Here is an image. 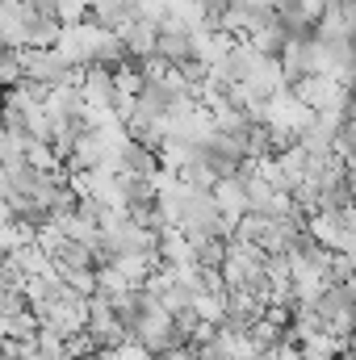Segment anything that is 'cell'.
I'll return each mask as SVG.
<instances>
[{
    "label": "cell",
    "instance_id": "52a82bcc",
    "mask_svg": "<svg viewBox=\"0 0 356 360\" xmlns=\"http://www.w3.org/2000/svg\"><path fill=\"white\" fill-rule=\"evenodd\" d=\"M193 310H197V319H205V323H227V293L201 289V293L193 297Z\"/></svg>",
    "mask_w": 356,
    "mask_h": 360
},
{
    "label": "cell",
    "instance_id": "9c48e42d",
    "mask_svg": "<svg viewBox=\"0 0 356 360\" xmlns=\"http://www.w3.org/2000/svg\"><path fill=\"white\" fill-rule=\"evenodd\" d=\"M55 17H59L63 25L84 21V17H89V0H55Z\"/></svg>",
    "mask_w": 356,
    "mask_h": 360
},
{
    "label": "cell",
    "instance_id": "7a4b0ae2",
    "mask_svg": "<svg viewBox=\"0 0 356 360\" xmlns=\"http://www.w3.org/2000/svg\"><path fill=\"white\" fill-rule=\"evenodd\" d=\"M314 314H319V327H323V331H331V335H340V340H352L356 335V306L340 285H327V289L319 293Z\"/></svg>",
    "mask_w": 356,
    "mask_h": 360
},
{
    "label": "cell",
    "instance_id": "ba28073f",
    "mask_svg": "<svg viewBox=\"0 0 356 360\" xmlns=\"http://www.w3.org/2000/svg\"><path fill=\"white\" fill-rule=\"evenodd\" d=\"M55 272H59V281H63V285H72L76 293H84V297H92V293H96V269H72V264H55Z\"/></svg>",
    "mask_w": 356,
    "mask_h": 360
},
{
    "label": "cell",
    "instance_id": "8fae6325",
    "mask_svg": "<svg viewBox=\"0 0 356 360\" xmlns=\"http://www.w3.org/2000/svg\"><path fill=\"white\" fill-rule=\"evenodd\" d=\"M0 101H4V84H0Z\"/></svg>",
    "mask_w": 356,
    "mask_h": 360
},
{
    "label": "cell",
    "instance_id": "6da1fadb",
    "mask_svg": "<svg viewBox=\"0 0 356 360\" xmlns=\"http://www.w3.org/2000/svg\"><path fill=\"white\" fill-rule=\"evenodd\" d=\"M105 25H96L92 17H84V21H72V25H63L59 30V55L72 63V68H89V63H96V51H101V42H105Z\"/></svg>",
    "mask_w": 356,
    "mask_h": 360
},
{
    "label": "cell",
    "instance_id": "3957f363",
    "mask_svg": "<svg viewBox=\"0 0 356 360\" xmlns=\"http://www.w3.org/2000/svg\"><path fill=\"white\" fill-rule=\"evenodd\" d=\"M289 89L298 92L314 113H331V109H344V101H348V92L340 80H331V76H302L298 84H289Z\"/></svg>",
    "mask_w": 356,
    "mask_h": 360
},
{
    "label": "cell",
    "instance_id": "30bf717a",
    "mask_svg": "<svg viewBox=\"0 0 356 360\" xmlns=\"http://www.w3.org/2000/svg\"><path fill=\"white\" fill-rule=\"evenodd\" d=\"M331 4H336V0H302V8H306L314 21H319V17H323V8H331Z\"/></svg>",
    "mask_w": 356,
    "mask_h": 360
},
{
    "label": "cell",
    "instance_id": "277c9868",
    "mask_svg": "<svg viewBox=\"0 0 356 360\" xmlns=\"http://www.w3.org/2000/svg\"><path fill=\"white\" fill-rule=\"evenodd\" d=\"M155 38H160V25L155 21H147V17H130V25L122 30V46H126V55L130 59H147V55H155Z\"/></svg>",
    "mask_w": 356,
    "mask_h": 360
},
{
    "label": "cell",
    "instance_id": "8992f818",
    "mask_svg": "<svg viewBox=\"0 0 356 360\" xmlns=\"http://www.w3.org/2000/svg\"><path fill=\"white\" fill-rule=\"evenodd\" d=\"M160 260H164L168 269L197 264V256H193V243H189V235H184L180 226H160Z\"/></svg>",
    "mask_w": 356,
    "mask_h": 360
},
{
    "label": "cell",
    "instance_id": "5b68a950",
    "mask_svg": "<svg viewBox=\"0 0 356 360\" xmlns=\"http://www.w3.org/2000/svg\"><path fill=\"white\" fill-rule=\"evenodd\" d=\"M214 197H218V205H222V214H227V222H231V231H235V222L252 210V201H248V188H243V180L239 176H227L214 184Z\"/></svg>",
    "mask_w": 356,
    "mask_h": 360
}]
</instances>
